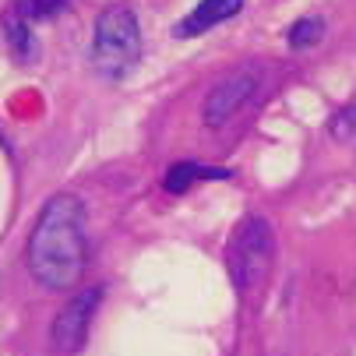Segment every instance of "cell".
<instances>
[{
	"instance_id": "cell-1",
	"label": "cell",
	"mask_w": 356,
	"mask_h": 356,
	"mask_svg": "<svg viewBox=\"0 0 356 356\" xmlns=\"http://www.w3.org/2000/svg\"><path fill=\"white\" fill-rule=\"evenodd\" d=\"M88 240H85V205L74 194H57L29 236V268L46 289H71L85 275Z\"/></svg>"
},
{
	"instance_id": "cell-3",
	"label": "cell",
	"mask_w": 356,
	"mask_h": 356,
	"mask_svg": "<svg viewBox=\"0 0 356 356\" xmlns=\"http://www.w3.org/2000/svg\"><path fill=\"white\" fill-rule=\"evenodd\" d=\"M141 60V29L131 8L113 4L95 18V39H92V64L95 71L117 81L131 74V67Z\"/></svg>"
},
{
	"instance_id": "cell-10",
	"label": "cell",
	"mask_w": 356,
	"mask_h": 356,
	"mask_svg": "<svg viewBox=\"0 0 356 356\" xmlns=\"http://www.w3.org/2000/svg\"><path fill=\"white\" fill-rule=\"evenodd\" d=\"M4 29H8V35H11L15 54H18V57H32V39H29V25H25V18H22V15H11V18L4 22Z\"/></svg>"
},
{
	"instance_id": "cell-11",
	"label": "cell",
	"mask_w": 356,
	"mask_h": 356,
	"mask_svg": "<svg viewBox=\"0 0 356 356\" xmlns=\"http://www.w3.org/2000/svg\"><path fill=\"white\" fill-rule=\"evenodd\" d=\"M335 138H339V141H353V145H356V106H353V110H346V113L335 120Z\"/></svg>"
},
{
	"instance_id": "cell-9",
	"label": "cell",
	"mask_w": 356,
	"mask_h": 356,
	"mask_svg": "<svg viewBox=\"0 0 356 356\" xmlns=\"http://www.w3.org/2000/svg\"><path fill=\"white\" fill-rule=\"evenodd\" d=\"M71 0H18V15L25 22H39V18H54L60 15Z\"/></svg>"
},
{
	"instance_id": "cell-4",
	"label": "cell",
	"mask_w": 356,
	"mask_h": 356,
	"mask_svg": "<svg viewBox=\"0 0 356 356\" xmlns=\"http://www.w3.org/2000/svg\"><path fill=\"white\" fill-rule=\"evenodd\" d=\"M261 81H265L261 64H243L240 71H233L229 78H222L209 92V99H205V124L209 127H222L233 117H240L254 103V99H258Z\"/></svg>"
},
{
	"instance_id": "cell-6",
	"label": "cell",
	"mask_w": 356,
	"mask_h": 356,
	"mask_svg": "<svg viewBox=\"0 0 356 356\" xmlns=\"http://www.w3.org/2000/svg\"><path fill=\"white\" fill-rule=\"evenodd\" d=\"M243 8V0H201V4L177 25V35H197V32H209L212 25H222L229 18H236Z\"/></svg>"
},
{
	"instance_id": "cell-2",
	"label": "cell",
	"mask_w": 356,
	"mask_h": 356,
	"mask_svg": "<svg viewBox=\"0 0 356 356\" xmlns=\"http://www.w3.org/2000/svg\"><path fill=\"white\" fill-rule=\"evenodd\" d=\"M272 258H275V229L265 216H247L240 219V226L229 236L226 247V268H229V282L233 289L250 300L258 293L272 272Z\"/></svg>"
},
{
	"instance_id": "cell-7",
	"label": "cell",
	"mask_w": 356,
	"mask_h": 356,
	"mask_svg": "<svg viewBox=\"0 0 356 356\" xmlns=\"http://www.w3.org/2000/svg\"><path fill=\"white\" fill-rule=\"evenodd\" d=\"M201 177H226L222 170H209V166H197V163H177L170 173H166V191H173V194H184L194 180H201Z\"/></svg>"
},
{
	"instance_id": "cell-5",
	"label": "cell",
	"mask_w": 356,
	"mask_h": 356,
	"mask_svg": "<svg viewBox=\"0 0 356 356\" xmlns=\"http://www.w3.org/2000/svg\"><path fill=\"white\" fill-rule=\"evenodd\" d=\"M99 300H103V286H92V289H85V293H78V296H71L64 303V311L54 318V332H49L54 335V346L60 353H74L85 342L88 321H92V314L99 307Z\"/></svg>"
},
{
	"instance_id": "cell-8",
	"label": "cell",
	"mask_w": 356,
	"mask_h": 356,
	"mask_svg": "<svg viewBox=\"0 0 356 356\" xmlns=\"http://www.w3.org/2000/svg\"><path fill=\"white\" fill-rule=\"evenodd\" d=\"M321 35H325V22H321V18H300V22H293V29H289V46H293V49H307V46H314Z\"/></svg>"
}]
</instances>
